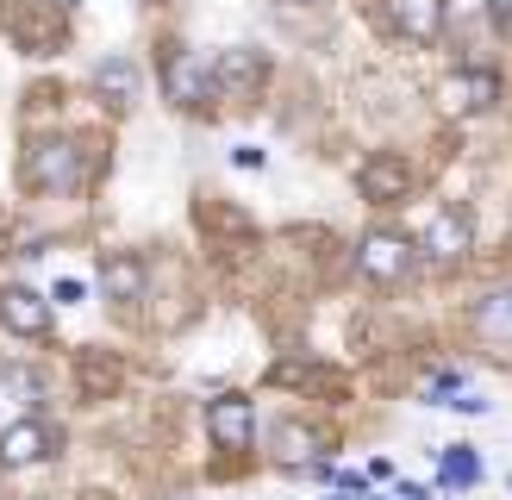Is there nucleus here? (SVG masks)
<instances>
[{
	"label": "nucleus",
	"instance_id": "f8f14e48",
	"mask_svg": "<svg viewBox=\"0 0 512 500\" xmlns=\"http://www.w3.org/2000/svg\"><path fill=\"white\" fill-rule=\"evenodd\" d=\"M394 25L413 44H431L444 32V0H394Z\"/></svg>",
	"mask_w": 512,
	"mask_h": 500
},
{
	"label": "nucleus",
	"instance_id": "20e7f679",
	"mask_svg": "<svg viewBox=\"0 0 512 500\" xmlns=\"http://www.w3.org/2000/svg\"><path fill=\"white\" fill-rule=\"evenodd\" d=\"M163 94L175 100V107H200V100L213 94V69L200 50H169L163 57Z\"/></svg>",
	"mask_w": 512,
	"mask_h": 500
},
{
	"label": "nucleus",
	"instance_id": "9b49d317",
	"mask_svg": "<svg viewBox=\"0 0 512 500\" xmlns=\"http://www.w3.org/2000/svg\"><path fill=\"white\" fill-rule=\"evenodd\" d=\"M144 282H150L144 257H107V263H100V288H107V300H119V307H138Z\"/></svg>",
	"mask_w": 512,
	"mask_h": 500
},
{
	"label": "nucleus",
	"instance_id": "a211bd4d",
	"mask_svg": "<svg viewBox=\"0 0 512 500\" xmlns=\"http://www.w3.org/2000/svg\"><path fill=\"white\" fill-rule=\"evenodd\" d=\"M488 13H494L500 25H512V0H488Z\"/></svg>",
	"mask_w": 512,
	"mask_h": 500
},
{
	"label": "nucleus",
	"instance_id": "9d476101",
	"mask_svg": "<svg viewBox=\"0 0 512 500\" xmlns=\"http://www.w3.org/2000/svg\"><path fill=\"white\" fill-rule=\"evenodd\" d=\"M494 100H500V75L494 69H463V75L444 82V107L450 113H481V107H494Z\"/></svg>",
	"mask_w": 512,
	"mask_h": 500
},
{
	"label": "nucleus",
	"instance_id": "f03ea898",
	"mask_svg": "<svg viewBox=\"0 0 512 500\" xmlns=\"http://www.w3.org/2000/svg\"><path fill=\"white\" fill-rule=\"evenodd\" d=\"M207 438H213V450H225V457H244L256 444V400L250 394L207 400Z\"/></svg>",
	"mask_w": 512,
	"mask_h": 500
},
{
	"label": "nucleus",
	"instance_id": "6ab92c4d",
	"mask_svg": "<svg viewBox=\"0 0 512 500\" xmlns=\"http://www.w3.org/2000/svg\"><path fill=\"white\" fill-rule=\"evenodd\" d=\"M506 488H512V475H506Z\"/></svg>",
	"mask_w": 512,
	"mask_h": 500
},
{
	"label": "nucleus",
	"instance_id": "39448f33",
	"mask_svg": "<svg viewBox=\"0 0 512 500\" xmlns=\"http://www.w3.org/2000/svg\"><path fill=\"white\" fill-rule=\"evenodd\" d=\"M356 188H363V200H375V207H394V200H406V188H413V169H406V157H394V150H375L369 163H356Z\"/></svg>",
	"mask_w": 512,
	"mask_h": 500
},
{
	"label": "nucleus",
	"instance_id": "0eeeda50",
	"mask_svg": "<svg viewBox=\"0 0 512 500\" xmlns=\"http://www.w3.org/2000/svg\"><path fill=\"white\" fill-rule=\"evenodd\" d=\"M207 69H213V94H219V100H244V94H256V82H263V69H269V63L256 57V50L232 44V50H219Z\"/></svg>",
	"mask_w": 512,
	"mask_h": 500
},
{
	"label": "nucleus",
	"instance_id": "f257e3e1",
	"mask_svg": "<svg viewBox=\"0 0 512 500\" xmlns=\"http://www.w3.org/2000/svg\"><path fill=\"white\" fill-rule=\"evenodd\" d=\"M413 250L419 244H406L400 232H369L363 244H356V275L375 282V288H394V282L413 275Z\"/></svg>",
	"mask_w": 512,
	"mask_h": 500
},
{
	"label": "nucleus",
	"instance_id": "f3484780",
	"mask_svg": "<svg viewBox=\"0 0 512 500\" xmlns=\"http://www.w3.org/2000/svg\"><path fill=\"white\" fill-rule=\"evenodd\" d=\"M50 300H57V307H75V300H82V282H57V288H50Z\"/></svg>",
	"mask_w": 512,
	"mask_h": 500
},
{
	"label": "nucleus",
	"instance_id": "7ed1b4c3",
	"mask_svg": "<svg viewBox=\"0 0 512 500\" xmlns=\"http://www.w3.org/2000/svg\"><path fill=\"white\" fill-rule=\"evenodd\" d=\"M82 175H88V150L75 144V138H44L32 150V182L38 188L69 194V188H82Z\"/></svg>",
	"mask_w": 512,
	"mask_h": 500
},
{
	"label": "nucleus",
	"instance_id": "4468645a",
	"mask_svg": "<svg viewBox=\"0 0 512 500\" xmlns=\"http://www.w3.org/2000/svg\"><path fill=\"white\" fill-rule=\"evenodd\" d=\"M475 325H481V338H494V344H512V288L488 294L475 307Z\"/></svg>",
	"mask_w": 512,
	"mask_h": 500
},
{
	"label": "nucleus",
	"instance_id": "423d86ee",
	"mask_svg": "<svg viewBox=\"0 0 512 500\" xmlns=\"http://www.w3.org/2000/svg\"><path fill=\"white\" fill-rule=\"evenodd\" d=\"M469 244H475V225H469V213H456V207H444L438 219L425 225V238H419V250L438 269H456V263L469 257Z\"/></svg>",
	"mask_w": 512,
	"mask_h": 500
},
{
	"label": "nucleus",
	"instance_id": "dca6fc26",
	"mask_svg": "<svg viewBox=\"0 0 512 500\" xmlns=\"http://www.w3.org/2000/svg\"><path fill=\"white\" fill-rule=\"evenodd\" d=\"M232 163H238V169H263L269 157H263V150H256V144H238V150H232Z\"/></svg>",
	"mask_w": 512,
	"mask_h": 500
},
{
	"label": "nucleus",
	"instance_id": "6e6552de",
	"mask_svg": "<svg viewBox=\"0 0 512 500\" xmlns=\"http://www.w3.org/2000/svg\"><path fill=\"white\" fill-rule=\"evenodd\" d=\"M50 450H57V432H50L44 419H13L7 432H0V469H32Z\"/></svg>",
	"mask_w": 512,
	"mask_h": 500
},
{
	"label": "nucleus",
	"instance_id": "ddd939ff",
	"mask_svg": "<svg viewBox=\"0 0 512 500\" xmlns=\"http://www.w3.org/2000/svg\"><path fill=\"white\" fill-rule=\"evenodd\" d=\"M481 482V457H475V444H444L438 450V488H475Z\"/></svg>",
	"mask_w": 512,
	"mask_h": 500
},
{
	"label": "nucleus",
	"instance_id": "2eb2a0df",
	"mask_svg": "<svg viewBox=\"0 0 512 500\" xmlns=\"http://www.w3.org/2000/svg\"><path fill=\"white\" fill-rule=\"evenodd\" d=\"M94 82H100V94H113V100H132V88H138V69H132V57H107L94 69Z\"/></svg>",
	"mask_w": 512,
	"mask_h": 500
},
{
	"label": "nucleus",
	"instance_id": "1a4fd4ad",
	"mask_svg": "<svg viewBox=\"0 0 512 500\" xmlns=\"http://www.w3.org/2000/svg\"><path fill=\"white\" fill-rule=\"evenodd\" d=\"M0 325L19 338H44L50 332V300L32 288H0Z\"/></svg>",
	"mask_w": 512,
	"mask_h": 500
}]
</instances>
